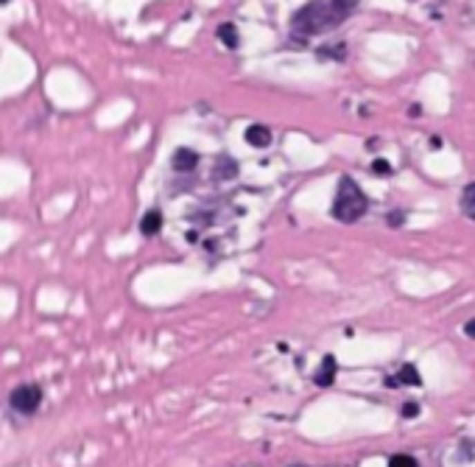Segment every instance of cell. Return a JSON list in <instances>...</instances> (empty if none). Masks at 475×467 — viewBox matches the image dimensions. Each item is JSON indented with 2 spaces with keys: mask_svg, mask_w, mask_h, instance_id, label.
Wrapping results in <instances>:
<instances>
[{
  "mask_svg": "<svg viewBox=\"0 0 475 467\" xmlns=\"http://www.w3.org/2000/svg\"><path fill=\"white\" fill-rule=\"evenodd\" d=\"M39 403H42V389L37 383H23V386H17L12 392V409H17L23 414L37 412Z\"/></svg>",
  "mask_w": 475,
  "mask_h": 467,
  "instance_id": "obj_3",
  "label": "cell"
},
{
  "mask_svg": "<svg viewBox=\"0 0 475 467\" xmlns=\"http://www.w3.org/2000/svg\"><path fill=\"white\" fill-rule=\"evenodd\" d=\"M369 210V202L364 190L353 182V176H342L335 187V202H333V219L342 224H355Z\"/></svg>",
  "mask_w": 475,
  "mask_h": 467,
  "instance_id": "obj_2",
  "label": "cell"
},
{
  "mask_svg": "<svg viewBox=\"0 0 475 467\" xmlns=\"http://www.w3.org/2000/svg\"><path fill=\"white\" fill-rule=\"evenodd\" d=\"M372 174H375V176H389V174H391V165H389L386 160H375V163H372Z\"/></svg>",
  "mask_w": 475,
  "mask_h": 467,
  "instance_id": "obj_14",
  "label": "cell"
},
{
  "mask_svg": "<svg viewBox=\"0 0 475 467\" xmlns=\"http://www.w3.org/2000/svg\"><path fill=\"white\" fill-rule=\"evenodd\" d=\"M417 414H420V406H417V403H405V406H402V417H405V420H414Z\"/></svg>",
  "mask_w": 475,
  "mask_h": 467,
  "instance_id": "obj_15",
  "label": "cell"
},
{
  "mask_svg": "<svg viewBox=\"0 0 475 467\" xmlns=\"http://www.w3.org/2000/svg\"><path fill=\"white\" fill-rule=\"evenodd\" d=\"M246 143L249 146H254V149H266V146H271V129L268 126H263V123H254V126H249L246 129Z\"/></svg>",
  "mask_w": 475,
  "mask_h": 467,
  "instance_id": "obj_4",
  "label": "cell"
},
{
  "mask_svg": "<svg viewBox=\"0 0 475 467\" xmlns=\"http://www.w3.org/2000/svg\"><path fill=\"white\" fill-rule=\"evenodd\" d=\"M389 467H417V459L414 456H405V453H397L389 459Z\"/></svg>",
  "mask_w": 475,
  "mask_h": 467,
  "instance_id": "obj_12",
  "label": "cell"
},
{
  "mask_svg": "<svg viewBox=\"0 0 475 467\" xmlns=\"http://www.w3.org/2000/svg\"><path fill=\"white\" fill-rule=\"evenodd\" d=\"M196 165H198V154H196V152H190V149H176V152H174V168H176V171H185V174H187V171H193Z\"/></svg>",
  "mask_w": 475,
  "mask_h": 467,
  "instance_id": "obj_6",
  "label": "cell"
},
{
  "mask_svg": "<svg viewBox=\"0 0 475 467\" xmlns=\"http://www.w3.org/2000/svg\"><path fill=\"white\" fill-rule=\"evenodd\" d=\"M218 39H221L227 48H238V45H241L238 28H235L232 23H224V26H218Z\"/></svg>",
  "mask_w": 475,
  "mask_h": 467,
  "instance_id": "obj_10",
  "label": "cell"
},
{
  "mask_svg": "<svg viewBox=\"0 0 475 467\" xmlns=\"http://www.w3.org/2000/svg\"><path fill=\"white\" fill-rule=\"evenodd\" d=\"M3 3H9V0H0V6H3Z\"/></svg>",
  "mask_w": 475,
  "mask_h": 467,
  "instance_id": "obj_18",
  "label": "cell"
},
{
  "mask_svg": "<svg viewBox=\"0 0 475 467\" xmlns=\"http://www.w3.org/2000/svg\"><path fill=\"white\" fill-rule=\"evenodd\" d=\"M464 333H467V336H469V339H475V319L464 324Z\"/></svg>",
  "mask_w": 475,
  "mask_h": 467,
  "instance_id": "obj_17",
  "label": "cell"
},
{
  "mask_svg": "<svg viewBox=\"0 0 475 467\" xmlns=\"http://www.w3.org/2000/svg\"><path fill=\"white\" fill-rule=\"evenodd\" d=\"M386 383H389V386H397V383L420 386V383H422V378H420V372H417V367H414V364H402V367H400V372H397V378H389Z\"/></svg>",
  "mask_w": 475,
  "mask_h": 467,
  "instance_id": "obj_5",
  "label": "cell"
},
{
  "mask_svg": "<svg viewBox=\"0 0 475 467\" xmlns=\"http://www.w3.org/2000/svg\"><path fill=\"white\" fill-rule=\"evenodd\" d=\"M461 210L475 221V182H469L461 193Z\"/></svg>",
  "mask_w": 475,
  "mask_h": 467,
  "instance_id": "obj_11",
  "label": "cell"
},
{
  "mask_svg": "<svg viewBox=\"0 0 475 467\" xmlns=\"http://www.w3.org/2000/svg\"><path fill=\"white\" fill-rule=\"evenodd\" d=\"M402 221H405V213H402V210H391V213H389V224H391V227H400Z\"/></svg>",
  "mask_w": 475,
  "mask_h": 467,
  "instance_id": "obj_16",
  "label": "cell"
},
{
  "mask_svg": "<svg viewBox=\"0 0 475 467\" xmlns=\"http://www.w3.org/2000/svg\"><path fill=\"white\" fill-rule=\"evenodd\" d=\"M355 9H358V0H310V3H305L291 17V34L305 39L322 31H333L344 20H350Z\"/></svg>",
  "mask_w": 475,
  "mask_h": 467,
  "instance_id": "obj_1",
  "label": "cell"
},
{
  "mask_svg": "<svg viewBox=\"0 0 475 467\" xmlns=\"http://www.w3.org/2000/svg\"><path fill=\"white\" fill-rule=\"evenodd\" d=\"M160 230H162V213H160V210H149V213L143 216V221H140V232L151 238V235H157Z\"/></svg>",
  "mask_w": 475,
  "mask_h": 467,
  "instance_id": "obj_7",
  "label": "cell"
},
{
  "mask_svg": "<svg viewBox=\"0 0 475 467\" xmlns=\"http://www.w3.org/2000/svg\"><path fill=\"white\" fill-rule=\"evenodd\" d=\"M333 378H335V358L333 356H324V361H322V369L316 372V386H330L333 383Z\"/></svg>",
  "mask_w": 475,
  "mask_h": 467,
  "instance_id": "obj_9",
  "label": "cell"
},
{
  "mask_svg": "<svg viewBox=\"0 0 475 467\" xmlns=\"http://www.w3.org/2000/svg\"><path fill=\"white\" fill-rule=\"evenodd\" d=\"M333 53L330 59H344V45H330V48H319V56H327Z\"/></svg>",
  "mask_w": 475,
  "mask_h": 467,
  "instance_id": "obj_13",
  "label": "cell"
},
{
  "mask_svg": "<svg viewBox=\"0 0 475 467\" xmlns=\"http://www.w3.org/2000/svg\"><path fill=\"white\" fill-rule=\"evenodd\" d=\"M238 176V163L232 157H218L216 163V179L224 182V179H235Z\"/></svg>",
  "mask_w": 475,
  "mask_h": 467,
  "instance_id": "obj_8",
  "label": "cell"
}]
</instances>
